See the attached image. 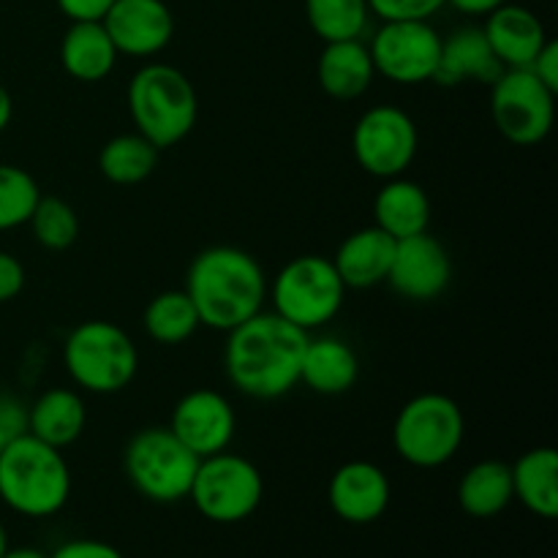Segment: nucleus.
<instances>
[{"instance_id": "c9c22d12", "label": "nucleus", "mask_w": 558, "mask_h": 558, "mask_svg": "<svg viewBox=\"0 0 558 558\" xmlns=\"http://www.w3.org/2000/svg\"><path fill=\"white\" fill-rule=\"evenodd\" d=\"M69 22H101L114 0H54Z\"/></svg>"}, {"instance_id": "423d86ee", "label": "nucleus", "mask_w": 558, "mask_h": 558, "mask_svg": "<svg viewBox=\"0 0 558 558\" xmlns=\"http://www.w3.org/2000/svg\"><path fill=\"white\" fill-rule=\"evenodd\" d=\"M466 436L461 407L445 392H423L407 401L392 423V447L414 469H439L458 456Z\"/></svg>"}, {"instance_id": "72a5a7b5", "label": "nucleus", "mask_w": 558, "mask_h": 558, "mask_svg": "<svg viewBox=\"0 0 558 558\" xmlns=\"http://www.w3.org/2000/svg\"><path fill=\"white\" fill-rule=\"evenodd\" d=\"M25 289V267L9 251H0V305L20 298Z\"/></svg>"}, {"instance_id": "e433bc0d", "label": "nucleus", "mask_w": 558, "mask_h": 558, "mask_svg": "<svg viewBox=\"0 0 558 558\" xmlns=\"http://www.w3.org/2000/svg\"><path fill=\"white\" fill-rule=\"evenodd\" d=\"M529 71H532L545 87L558 93V44L554 38H548V44L539 49V54L534 58V63L529 65Z\"/></svg>"}, {"instance_id": "7ed1b4c3", "label": "nucleus", "mask_w": 558, "mask_h": 558, "mask_svg": "<svg viewBox=\"0 0 558 558\" xmlns=\"http://www.w3.org/2000/svg\"><path fill=\"white\" fill-rule=\"evenodd\" d=\"M71 496V469L58 447L25 434L0 452V501L22 518H52Z\"/></svg>"}, {"instance_id": "f03ea898", "label": "nucleus", "mask_w": 558, "mask_h": 558, "mask_svg": "<svg viewBox=\"0 0 558 558\" xmlns=\"http://www.w3.org/2000/svg\"><path fill=\"white\" fill-rule=\"evenodd\" d=\"M183 289L196 305L202 327L229 332L265 308L267 276L248 251L210 245L194 256Z\"/></svg>"}, {"instance_id": "dca6fc26", "label": "nucleus", "mask_w": 558, "mask_h": 558, "mask_svg": "<svg viewBox=\"0 0 558 558\" xmlns=\"http://www.w3.org/2000/svg\"><path fill=\"white\" fill-rule=\"evenodd\" d=\"M390 477L371 461L343 463L332 472L327 485L330 510L354 526L379 521L390 507Z\"/></svg>"}, {"instance_id": "bb28decb", "label": "nucleus", "mask_w": 558, "mask_h": 558, "mask_svg": "<svg viewBox=\"0 0 558 558\" xmlns=\"http://www.w3.org/2000/svg\"><path fill=\"white\" fill-rule=\"evenodd\" d=\"M142 325H145L150 341L161 343V347H178V343H185L196 336L202 319L185 289H167L147 303Z\"/></svg>"}, {"instance_id": "aec40b11", "label": "nucleus", "mask_w": 558, "mask_h": 558, "mask_svg": "<svg viewBox=\"0 0 558 558\" xmlns=\"http://www.w3.org/2000/svg\"><path fill=\"white\" fill-rule=\"evenodd\" d=\"M360 379V357L347 341L332 336L311 338L305 343L300 385L319 396H343Z\"/></svg>"}, {"instance_id": "b1692460", "label": "nucleus", "mask_w": 558, "mask_h": 558, "mask_svg": "<svg viewBox=\"0 0 558 558\" xmlns=\"http://www.w3.org/2000/svg\"><path fill=\"white\" fill-rule=\"evenodd\" d=\"M118 49L101 22H71L60 41V63L76 82H101L118 63Z\"/></svg>"}, {"instance_id": "4c0bfd02", "label": "nucleus", "mask_w": 558, "mask_h": 558, "mask_svg": "<svg viewBox=\"0 0 558 558\" xmlns=\"http://www.w3.org/2000/svg\"><path fill=\"white\" fill-rule=\"evenodd\" d=\"M447 3L466 16H488L490 11H496L499 5H505L507 0H447Z\"/></svg>"}, {"instance_id": "ea45409f", "label": "nucleus", "mask_w": 558, "mask_h": 558, "mask_svg": "<svg viewBox=\"0 0 558 558\" xmlns=\"http://www.w3.org/2000/svg\"><path fill=\"white\" fill-rule=\"evenodd\" d=\"M0 558H49V556L36 548H9Z\"/></svg>"}, {"instance_id": "20e7f679", "label": "nucleus", "mask_w": 558, "mask_h": 558, "mask_svg": "<svg viewBox=\"0 0 558 558\" xmlns=\"http://www.w3.org/2000/svg\"><path fill=\"white\" fill-rule=\"evenodd\" d=\"M129 112L136 134L158 150L180 145L199 118V96L180 69L145 63L129 82Z\"/></svg>"}, {"instance_id": "ddd939ff", "label": "nucleus", "mask_w": 558, "mask_h": 558, "mask_svg": "<svg viewBox=\"0 0 558 558\" xmlns=\"http://www.w3.org/2000/svg\"><path fill=\"white\" fill-rule=\"evenodd\" d=\"M452 281L450 251L428 232L412 234L396 243L387 283L412 303H430L441 298Z\"/></svg>"}, {"instance_id": "f257e3e1", "label": "nucleus", "mask_w": 558, "mask_h": 558, "mask_svg": "<svg viewBox=\"0 0 558 558\" xmlns=\"http://www.w3.org/2000/svg\"><path fill=\"white\" fill-rule=\"evenodd\" d=\"M308 332L298 330L278 314L245 319L227 332L223 368L232 387L256 401H272L300 385V365Z\"/></svg>"}, {"instance_id": "7c9ffc66", "label": "nucleus", "mask_w": 558, "mask_h": 558, "mask_svg": "<svg viewBox=\"0 0 558 558\" xmlns=\"http://www.w3.org/2000/svg\"><path fill=\"white\" fill-rule=\"evenodd\" d=\"M27 227H31L33 240L47 251H65L80 238L76 210L58 196H41Z\"/></svg>"}, {"instance_id": "58836bf2", "label": "nucleus", "mask_w": 558, "mask_h": 558, "mask_svg": "<svg viewBox=\"0 0 558 558\" xmlns=\"http://www.w3.org/2000/svg\"><path fill=\"white\" fill-rule=\"evenodd\" d=\"M11 118H14V98H11V93L0 85V134L9 129Z\"/></svg>"}, {"instance_id": "4be33fe9", "label": "nucleus", "mask_w": 558, "mask_h": 558, "mask_svg": "<svg viewBox=\"0 0 558 558\" xmlns=\"http://www.w3.org/2000/svg\"><path fill=\"white\" fill-rule=\"evenodd\" d=\"M87 425V407L82 396L69 387H52L41 392L33 407H27V434L36 436L38 441L49 447L74 445Z\"/></svg>"}, {"instance_id": "a878e982", "label": "nucleus", "mask_w": 558, "mask_h": 558, "mask_svg": "<svg viewBox=\"0 0 558 558\" xmlns=\"http://www.w3.org/2000/svg\"><path fill=\"white\" fill-rule=\"evenodd\" d=\"M512 472L505 461H480L458 483V505L466 515L488 521L512 505Z\"/></svg>"}, {"instance_id": "1a4fd4ad", "label": "nucleus", "mask_w": 558, "mask_h": 558, "mask_svg": "<svg viewBox=\"0 0 558 558\" xmlns=\"http://www.w3.org/2000/svg\"><path fill=\"white\" fill-rule=\"evenodd\" d=\"M265 496L262 472L243 456L223 450L202 458L191 483L189 499L210 523H240L254 515Z\"/></svg>"}, {"instance_id": "2f4dec72", "label": "nucleus", "mask_w": 558, "mask_h": 558, "mask_svg": "<svg viewBox=\"0 0 558 558\" xmlns=\"http://www.w3.org/2000/svg\"><path fill=\"white\" fill-rule=\"evenodd\" d=\"M447 5V0H368L371 16L381 22L396 20H430Z\"/></svg>"}, {"instance_id": "5701e85b", "label": "nucleus", "mask_w": 558, "mask_h": 558, "mask_svg": "<svg viewBox=\"0 0 558 558\" xmlns=\"http://www.w3.org/2000/svg\"><path fill=\"white\" fill-rule=\"evenodd\" d=\"M374 223L396 240L428 232V191L420 183H414V180L403 178V174L385 180L379 194L374 196Z\"/></svg>"}, {"instance_id": "6ab92c4d", "label": "nucleus", "mask_w": 558, "mask_h": 558, "mask_svg": "<svg viewBox=\"0 0 558 558\" xmlns=\"http://www.w3.org/2000/svg\"><path fill=\"white\" fill-rule=\"evenodd\" d=\"M501 63L496 60L483 27H458L447 38H441L439 69H436L434 82L445 87H456L461 82H490L501 74Z\"/></svg>"}, {"instance_id": "0eeeda50", "label": "nucleus", "mask_w": 558, "mask_h": 558, "mask_svg": "<svg viewBox=\"0 0 558 558\" xmlns=\"http://www.w3.org/2000/svg\"><path fill=\"white\" fill-rule=\"evenodd\" d=\"M267 294L272 300V314L287 319L298 330L311 332L330 325L341 314L347 283L338 276L332 259L303 254L278 270L272 287H267Z\"/></svg>"}, {"instance_id": "393cba45", "label": "nucleus", "mask_w": 558, "mask_h": 558, "mask_svg": "<svg viewBox=\"0 0 558 558\" xmlns=\"http://www.w3.org/2000/svg\"><path fill=\"white\" fill-rule=\"evenodd\" d=\"M512 494L532 515L558 518V452L554 447H534L510 466Z\"/></svg>"}, {"instance_id": "9d476101", "label": "nucleus", "mask_w": 558, "mask_h": 558, "mask_svg": "<svg viewBox=\"0 0 558 558\" xmlns=\"http://www.w3.org/2000/svg\"><path fill=\"white\" fill-rule=\"evenodd\" d=\"M490 114L507 142L539 145L556 120V93L529 69H505L490 82Z\"/></svg>"}, {"instance_id": "a211bd4d", "label": "nucleus", "mask_w": 558, "mask_h": 558, "mask_svg": "<svg viewBox=\"0 0 558 558\" xmlns=\"http://www.w3.org/2000/svg\"><path fill=\"white\" fill-rule=\"evenodd\" d=\"M396 238L374 227L354 229L341 245H338L332 265L347 289H374L387 281L392 254H396Z\"/></svg>"}, {"instance_id": "c756f323", "label": "nucleus", "mask_w": 558, "mask_h": 558, "mask_svg": "<svg viewBox=\"0 0 558 558\" xmlns=\"http://www.w3.org/2000/svg\"><path fill=\"white\" fill-rule=\"evenodd\" d=\"M41 199L36 178L14 163H0V232L25 227Z\"/></svg>"}, {"instance_id": "f704fd0d", "label": "nucleus", "mask_w": 558, "mask_h": 558, "mask_svg": "<svg viewBox=\"0 0 558 558\" xmlns=\"http://www.w3.org/2000/svg\"><path fill=\"white\" fill-rule=\"evenodd\" d=\"M49 558H125L114 545L101 539H71L63 543Z\"/></svg>"}, {"instance_id": "39448f33", "label": "nucleus", "mask_w": 558, "mask_h": 558, "mask_svg": "<svg viewBox=\"0 0 558 558\" xmlns=\"http://www.w3.org/2000/svg\"><path fill=\"white\" fill-rule=\"evenodd\" d=\"M63 365L71 381L93 396H114L134 381L140 352L129 332L107 319H87L69 332Z\"/></svg>"}, {"instance_id": "f3484780", "label": "nucleus", "mask_w": 558, "mask_h": 558, "mask_svg": "<svg viewBox=\"0 0 558 558\" xmlns=\"http://www.w3.org/2000/svg\"><path fill=\"white\" fill-rule=\"evenodd\" d=\"M483 33L501 69H529L539 49L548 44L543 20L532 9L510 0L485 16Z\"/></svg>"}, {"instance_id": "f8f14e48", "label": "nucleus", "mask_w": 558, "mask_h": 558, "mask_svg": "<svg viewBox=\"0 0 558 558\" xmlns=\"http://www.w3.org/2000/svg\"><path fill=\"white\" fill-rule=\"evenodd\" d=\"M376 74L396 85L434 82L439 69L441 36L428 20L381 22L368 44Z\"/></svg>"}, {"instance_id": "c85d7f7f", "label": "nucleus", "mask_w": 558, "mask_h": 558, "mask_svg": "<svg viewBox=\"0 0 558 558\" xmlns=\"http://www.w3.org/2000/svg\"><path fill=\"white\" fill-rule=\"evenodd\" d=\"M305 20L325 44L363 38L371 22L368 0H305Z\"/></svg>"}, {"instance_id": "473e14b6", "label": "nucleus", "mask_w": 558, "mask_h": 558, "mask_svg": "<svg viewBox=\"0 0 558 558\" xmlns=\"http://www.w3.org/2000/svg\"><path fill=\"white\" fill-rule=\"evenodd\" d=\"M27 434V407L11 392H0V452Z\"/></svg>"}, {"instance_id": "6e6552de", "label": "nucleus", "mask_w": 558, "mask_h": 558, "mask_svg": "<svg viewBox=\"0 0 558 558\" xmlns=\"http://www.w3.org/2000/svg\"><path fill=\"white\" fill-rule=\"evenodd\" d=\"M196 458L169 425H150L136 430L123 450V469L134 490L156 505H178L189 499L194 483Z\"/></svg>"}, {"instance_id": "9b49d317", "label": "nucleus", "mask_w": 558, "mask_h": 558, "mask_svg": "<svg viewBox=\"0 0 558 558\" xmlns=\"http://www.w3.org/2000/svg\"><path fill=\"white\" fill-rule=\"evenodd\" d=\"M420 134L412 114L392 104H379L363 112L352 131L354 161L379 180L398 178L417 156Z\"/></svg>"}, {"instance_id": "a19ab883", "label": "nucleus", "mask_w": 558, "mask_h": 558, "mask_svg": "<svg viewBox=\"0 0 558 558\" xmlns=\"http://www.w3.org/2000/svg\"><path fill=\"white\" fill-rule=\"evenodd\" d=\"M5 550H9V534H5L3 523H0V556H3Z\"/></svg>"}, {"instance_id": "4468645a", "label": "nucleus", "mask_w": 558, "mask_h": 558, "mask_svg": "<svg viewBox=\"0 0 558 558\" xmlns=\"http://www.w3.org/2000/svg\"><path fill=\"white\" fill-rule=\"evenodd\" d=\"M238 428L234 409L221 392L191 390L172 409L169 430L194 452L196 458H210L229 450Z\"/></svg>"}, {"instance_id": "cd10ccee", "label": "nucleus", "mask_w": 558, "mask_h": 558, "mask_svg": "<svg viewBox=\"0 0 558 558\" xmlns=\"http://www.w3.org/2000/svg\"><path fill=\"white\" fill-rule=\"evenodd\" d=\"M158 147L142 134H118L98 153V169L114 185L145 183L158 167Z\"/></svg>"}, {"instance_id": "412c9836", "label": "nucleus", "mask_w": 558, "mask_h": 558, "mask_svg": "<svg viewBox=\"0 0 558 558\" xmlns=\"http://www.w3.org/2000/svg\"><path fill=\"white\" fill-rule=\"evenodd\" d=\"M316 76H319L322 90L330 98H338V101L360 98L363 93H368L376 76L368 44H363L360 38L325 44L319 63H316Z\"/></svg>"}, {"instance_id": "2eb2a0df", "label": "nucleus", "mask_w": 558, "mask_h": 558, "mask_svg": "<svg viewBox=\"0 0 558 558\" xmlns=\"http://www.w3.org/2000/svg\"><path fill=\"white\" fill-rule=\"evenodd\" d=\"M101 25L114 49L129 58H153L174 36V16L163 0H114Z\"/></svg>"}]
</instances>
